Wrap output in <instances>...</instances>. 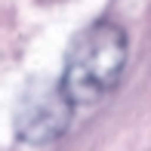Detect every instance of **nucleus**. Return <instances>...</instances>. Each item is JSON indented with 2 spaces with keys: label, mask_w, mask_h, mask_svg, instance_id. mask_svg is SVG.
Here are the masks:
<instances>
[{
  "label": "nucleus",
  "mask_w": 151,
  "mask_h": 151,
  "mask_svg": "<svg viewBox=\"0 0 151 151\" xmlns=\"http://www.w3.org/2000/svg\"><path fill=\"white\" fill-rule=\"evenodd\" d=\"M68 117H71V102L62 93V86L40 90L28 96L19 108V136L31 145H46L65 133Z\"/></svg>",
  "instance_id": "nucleus-2"
},
{
  "label": "nucleus",
  "mask_w": 151,
  "mask_h": 151,
  "mask_svg": "<svg viewBox=\"0 0 151 151\" xmlns=\"http://www.w3.org/2000/svg\"><path fill=\"white\" fill-rule=\"evenodd\" d=\"M123 65H127V34L111 22H99L74 40L59 86L71 105H90L99 102L108 90H114Z\"/></svg>",
  "instance_id": "nucleus-1"
}]
</instances>
